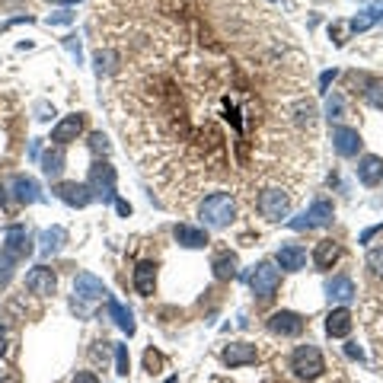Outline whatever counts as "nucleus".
Instances as JSON below:
<instances>
[{
	"label": "nucleus",
	"mask_w": 383,
	"mask_h": 383,
	"mask_svg": "<svg viewBox=\"0 0 383 383\" xmlns=\"http://www.w3.org/2000/svg\"><path fill=\"white\" fill-rule=\"evenodd\" d=\"M29 252H32V237H29V230L22 227V223L7 227V233H4V243H0V287L13 278L16 265H20L22 259L29 256Z\"/></svg>",
	"instance_id": "nucleus-1"
},
{
	"label": "nucleus",
	"mask_w": 383,
	"mask_h": 383,
	"mask_svg": "<svg viewBox=\"0 0 383 383\" xmlns=\"http://www.w3.org/2000/svg\"><path fill=\"white\" fill-rule=\"evenodd\" d=\"M42 188H39V182L32 179V176H10V179L0 182V208L4 211H13V208H22V205H35L42 202Z\"/></svg>",
	"instance_id": "nucleus-2"
},
{
	"label": "nucleus",
	"mask_w": 383,
	"mask_h": 383,
	"mask_svg": "<svg viewBox=\"0 0 383 383\" xmlns=\"http://www.w3.org/2000/svg\"><path fill=\"white\" fill-rule=\"evenodd\" d=\"M198 217H202L205 227H214V230L230 227L233 217H237V198L230 195V192H211V195L198 205Z\"/></svg>",
	"instance_id": "nucleus-3"
},
{
	"label": "nucleus",
	"mask_w": 383,
	"mask_h": 383,
	"mask_svg": "<svg viewBox=\"0 0 383 383\" xmlns=\"http://www.w3.org/2000/svg\"><path fill=\"white\" fill-rule=\"evenodd\" d=\"M287 370H291L297 380H320L323 374H326V358H323V351L316 349V345H297V349L287 355Z\"/></svg>",
	"instance_id": "nucleus-4"
},
{
	"label": "nucleus",
	"mask_w": 383,
	"mask_h": 383,
	"mask_svg": "<svg viewBox=\"0 0 383 383\" xmlns=\"http://www.w3.org/2000/svg\"><path fill=\"white\" fill-rule=\"evenodd\" d=\"M291 205H294V192H287L281 186H265L256 195V211L265 221H285L291 214Z\"/></svg>",
	"instance_id": "nucleus-5"
},
{
	"label": "nucleus",
	"mask_w": 383,
	"mask_h": 383,
	"mask_svg": "<svg viewBox=\"0 0 383 383\" xmlns=\"http://www.w3.org/2000/svg\"><path fill=\"white\" fill-rule=\"evenodd\" d=\"M278 287H281V272L272 262H259L256 268H252L249 291H252V297H256L259 304H268V300L278 294Z\"/></svg>",
	"instance_id": "nucleus-6"
},
{
	"label": "nucleus",
	"mask_w": 383,
	"mask_h": 383,
	"mask_svg": "<svg viewBox=\"0 0 383 383\" xmlns=\"http://www.w3.org/2000/svg\"><path fill=\"white\" fill-rule=\"evenodd\" d=\"M105 297H109V291H105V285L96 278V275L80 272L74 278V306L80 310V313H90L86 304H96V300H105Z\"/></svg>",
	"instance_id": "nucleus-7"
},
{
	"label": "nucleus",
	"mask_w": 383,
	"mask_h": 383,
	"mask_svg": "<svg viewBox=\"0 0 383 383\" xmlns=\"http://www.w3.org/2000/svg\"><path fill=\"white\" fill-rule=\"evenodd\" d=\"M86 186H90L93 198H99V202H112L115 198V167L105 160H96L90 167V179H86Z\"/></svg>",
	"instance_id": "nucleus-8"
},
{
	"label": "nucleus",
	"mask_w": 383,
	"mask_h": 383,
	"mask_svg": "<svg viewBox=\"0 0 383 383\" xmlns=\"http://www.w3.org/2000/svg\"><path fill=\"white\" fill-rule=\"evenodd\" d=\"M332 221H335V205L329 202V198H316L304 214L294 217L291 227L294 230H316V227H329Z\"/></svg>",
	"instance_id": "nucleus-9"
},
{
	"label": "nucleus",
	"mask_w": 383,
	"mask_h": 383,
	"mask_svg": "<svg viewBox=\"0 0 383 383\" xmlns=\"http://www.w3.org/2000/svg\"><path fill=\"white\" fill-rule=\"evenodd\" d=\"M361 147H364V141H361V131H358V128H349V125L332 128V150L339 153V157L351 160V157L361 153Z\"/></svg>",
	"instance_id": "nucleus-10"
},
{
	"label": "nucleus",
	"mask_w": 383,
	"mask_h": 383,
	"mask_svg": "<svg viewBox=\"0 0 383 383\" xmlns=\"http://www.w3.org/2000/svg\"><path fill=\"white\" fill-rule=\"evenodd\" d=\"M223 364H227L230 370H237V368H249V364L259 361V349L252 345V342H230L227 349L221 351Z\"/></svg>",
	"instance_id": "nucleus-11"
},
{
	"label": "nucleus",
	"mask_w": 383,
	"mask_h": 383,
	"mask_svg": "<svg viewBox=\"0 0 383 383\" xmlns=\"http://www.w3.org/2000/svg\"><path fill=\"white\" fill-rule=\"evenodd\" d=\"M58 287V275L51 272L48 265H35L32 272L26 275V291L35 294V297H51Z\"/></svg>",
	"instance_id": "nucleus-12"
},
{
	"label": "nucleus",
	"mask_w": 383,
	"mask_h": 383,
	"mask_svg": "<svg viewBox=\"0 0 383 383\" xmlns=\"http://www.w3.org/2000/svg\"><path fill=\"white\" fill-rule=\"evenodd\" d=\"M55 198H61L70 208H86L93 202V192L86 182H58L55 186Z\"/></svg>",
	"instance_id": "nucleus-13"
},
{
	"label": "nucleus",
	"mask_w": 383,
	"mask_h": 383,
	"mask_svg": "<svg viewBox=\"0 0 383 383\" xmlns=\"http://www.w3.org/2000/svg\"><path fill=\"white\" fill-rule=\"evenodd\" d=\"M306 326V320L300 313H294V310H278V313L268 320V329H272L275 335H285V339H294V335H300Z\"/></svg>",
	"instance_id": "nucleus-14"
},
{
	"label": "nucleus",
	"mask_w": 383,
	"mask_h": 383,
	"mask_svg": "<svg viewBox=\"0 0 383 383\" xmlns=\"http://www.w3.org/2000/svg\"><path fill=\"white\" fill-rule=\"evenodd\" d=\"M326 297L329 304H351L358 297V287L351 281V275H332L326 281Z\"/></svg>",
	"instance_id": "nucleus-15"
},
{
	"label": "nucleus",
	"mask_w": 383,
	"mask_h": 383,
	"mask_svg": "<svg viewBox=\"0 0 383 383\" xmlns=\"http://www.w3.org/2000/svg\"><path fill=\"white\" fill-rule=\"evenodd\" d=\"M84 115L80 112H74V115H67V119H61L55 128H51V141H55L58 147H64V144H70V141H77L80 138V131H84Z\"/></svg>",
	"instance_id": "nucleus-16"
},
{
	"label": "nucleus",
	"mask_w": 383,
	"mask_h": 383,
	"mask_svg": "<svg viewBox=\"0 0 383 383\" xmlns=\"http://www.w3.org/2000/svg\"><path fill=\"white\" fill-rule=\"evenodd\" d=\"M173 237H176V243L186 246V249H205V246L211 243L208 230H205V227H192V223H176Z\"/></svg>",
	"instance_id": "nucleus-17"
},
{
	"label": "nucleus",
	"mask_w": 383,
	"mask_h": 383,
	"mask_svg": "<svg viewBox=\"0 0 383 383\" xmlns=\"http://www.w3.org/2000/svg\"><path fill=\"white\" fill-rule=\"evenodd\" d=\"M275 262H278L285 272H300V268H306V249L300 243H285L275 252Z\"/></svg>",
	"instance_id": "nucleus-18"
},
{
	"label": "nucleus",
	"mask_w": 383,
	"mask_h": 383,
	"mask_svg": "<svg viewBox=\"0 0 383 383\" xmlns=\"http://www.w3.org/2000/svg\"><path fill=\"white\" fill-rule=\"evenodd\" d=\"M134 291L141 297H150L157 291V262H138V268H134Z\"/></svg>",
	"instance_id": "nucleus-19"
},
{
	"label": "nucleus",
	"mask_w": 383,
	"mask_h": 383,
	"mask_svg": "<svg viewBox=\"0 0 383 383\" xmlns=\"http://www.w3.org/2000/svg\"><path fill=\"white\" fill-rule=\"evenodd\" d=\"M64 243H67V230L64 227H45L42 237H39V252H42V259H48V256H55V252H61Z\"/></svg>",
	"instance_id": "nucleus-20"
},
{
	"label": "nucleus",
	"mask_w": 383,
	"mask_h": 383,
	"mask_svg": "<svg viewBox=\"0 0 383 383\" xmlns=\"http://www.w3.org/2000/svg\"><path fill=\"white\" fill-rule=\"evenodd\" d=\"M358 179H361V186H377L383 179V160L377 153H364L358 160Z\"/></svg>",
	"instance_id": "nucleus-21"
},
{
	"label": "nucleus",
	"mask_w": 383,
	"mask_h": 383,
	"mask_svg": "<svg viewBox=\"0 0 383 383\" xmlns=\"http://www.w3.org/2000/svg\"><path fill=\"white\" fill-rule=\"evenodd\" d=\"M351 326H355V316H351V310H345V306H339V310H332V313L326 316V332L332 335V339H345V335L351 332Z\"/></svg>",
	"instance_id": "nucleus-22"
},
{
	"label": "nucleus",
	"mask_w": 383,
	"mask_h": 383,
	"mask_svg": "<svg viewBox=\"0 0 383 383\" xmlns=\"http://www.w3.org/2000/svg\"><path fill=\"white\" fill-rule=\"evenodd\" d=\"M285 374H287L285 380H275V377H265L262 383H351L349 377L342 374V370H332V377H329V370H326V374H323L320 380H297V377H294L291 370H285ZM208 383H230V380H227V377H211Z\"/></svg>",
	"instance_id": "nucleus-23"
},
{
	"label": "nucleus",
	"mask_w": 383,
	"mask_h": 383,
	"mask_svg": "<svg viewBox=\"0 0 383 383\" xmlns=\"http://www.w3.org/2000/svg\"><path fill=\"white\" fill-rule=\"evenodd\" d=\"M342 259V246L335 240H320L313 249V265L316 268H332L335 262Z\"/></svg>",
	"instance_id": "nucleus-24"
},
{
	"label": "nucleus",
	"mask_w": 383,
	"mask_h": 383,
	"mask_svg": "<svg viewBox=\"0 0 383 383\" xmlns=\"http://www.w3.org/2000/svg\"><path fill=\"white\" fill-rule=\"evenodd\" d=\"M64 163H67V153H64V147H51V150L42 153V173L48 176V179H58V176L64 173Z\"/></svg>",
	"instance_id": "nucleus-25"
},
{
	"label": "nucleus",
	"mask_w": 383,
	"mask_h": 383,
	"mask_svg": "<svg viewBox=\"0 0 383 383\" xmlns=\"http://www.w3.org/2000/svg\"><path fill=\"white\" fill-rule=\"evenodd\" d=\"M211 268H214V278L217 281H230L233 275H237V256H233L230 249L217 252L214 262H211Z\"/></svg>",
	"instance_id": "nucleus-26"
},
{
	"label": "nucleus",
	"mask_w": 383,
	"mask_h": 383,
	"mask_svg": "<svg viewBox=\"0 0 383 383\" xmlns=\"http://www.w3.org/2000/svg\"><path fill=\"white\" fill-rule=\"evenodd\" d=\"M109 316L115 320V326H119L125 335H134V313L128 310L125 304H119V300H109Z\"/></svg>",
	"instance_id": "nucleus-27"
},
{
	"label": "nucleus",
	"mask_w": 383,
	"mask_h": 383,
	"mask_svg": "<svg viewBox=\"0 0 383 383\" xmlns=\"http://www.w3.org/2000/svg\"><path fill=\"white\" fill-rule=\"evenodd\" d=\"M374 109H383V80H368V90H361Z\"/></svg>",
	"instance_id": "nucleus-28"
},
{
	"label": "nucleus",
	"mask_w": 383,
	"mask_h": 383,
	"mask_svg": "<svg viewBox=\"0 0 383 383\" xmlns=\"http://www.w3.org/2000/svg\"><path fill=\"white\" fill-rule=\"evenodd\" d=\"M128 368H131V361H128V349L125 345H115V374L128 377Z\"/></svg>",
	"instance_id": "nucleus-29"
},
{
	"label": "nucleus",
	"mask_w": 383,
	"mask_h": 383,
	"mask_svg": "<svg viewBox=\"0 0 383 383\" xmlns=\"http://www.w3.org/2000/svg\"><path fill=\"white\" fill-rule=\"evenodd\" d=\"M342 112H345V99H342L339 93H332V96L326 99V115L329 119H342Z\"/></svg>",
	"instance_id": "nucleus-30"
},
{
	"label": "nucleus",
	"mask_w": 383,
	"mask_h": 383,
	"mask_svg": "<svg viewBox=\"0 0 383 383\" xmlns=\"http://www.w3.org/2000/svg\"><path fill=\"white\" fill-rule=\"evenodd\" d=\"M144 368H147V374H160V368H163V355L160 351H147L144 355Z\"/></svg>",
	"instance_id": "nucleus-31"
},
{
	"label": "nucleus",
	"mask_w": 383,
	"mask_h": 383,
	"mask_svg": "<svg viewBox=\"0 0 383 383\" xmlns=\"http://www.w3.org/2000/svg\"><path fill=\"white\" fill-rule=\"evenodd\" d=\"M368 268L374 275H383V246H377V249L368 252Z\"/></svg>",
	"instance_id": "nucleus-32"
},
{
	"label": "nucleus",
	"mask_w": 383,
	"mask_h": 383,
	"mask_svg": "<svg viewBox=\"0 0 383 383\" xmlns=\"http://www.w3.org/2000/svg\"><path fill=\"white\" fill-rule=\"evenodd\" d=\"M90 147L96 153H109V138H105L103 131H96V134H90Z\"/></svg>",
	"instance_id": "nucleus-33"
},
{
	"label": "nucleus",
	"mask_w": 383,
	"mask_h": 383,
	"mask_svg": "<svg viewBox=\"0 0 383 383\" xmlns=\"http://www.w3.org/2000/svg\"><path fill=\"white\" fill-rule=\"evenodd\" d=\"M51 115H55V109H51L48 103H39V105H35V119H39V122H48Z\"/></svg>",
	"instance_id": "nucleus-34"
},
{
	"label": "nucleus",
	"mask_w": 383,
	"mask_h": 383,
	"mask_svg": "<svg viewBox=\"0 0 383 383\" xmlns=\"http://www.w3.org/2000/svg\"><path fill=\"white\" fill-rule=\"evenodd\" d=\"M70 383H99V377L93 374V370H77L74 380H70Z\"/></svg>",
	"instance_id": "nucleus-35"
},
{
	"label": "nucleus",
	"mask_w": 383,
	"mask_h": 383,
	"mask_svg": "<svg viewBox=\"0 0 383 383\" xmlns=\"http://www.w3.org/2000/svg\"><path fill=\"white\" fill-rule=\"evenodd\" d=\"M70 20H74V13H70V10H61V13L48 16V22H55V26H64V22H70Z\"/></svg>",
	"instance_id": "nucleus-36"
},
{
	"label": "nucleus",
	"mask_w": 383,
	"mask_h": 383,
	"mask_svg": "<svg viewBox=\"0 0 383 383\" xmlns=\"http://www.w3.org/2000/svg\"><path fill=\"white\" fill-rule=\"evenodd\" d=\"M345 351H349V358H355V361H364V351L358 349V342H349V345H345Z\"/></svg>",
	"instance_id": "nucleus-37"
},
{
	"label": "nucleus",
	"mask_w": 383,
	"mask_h": 383,
	"mask_svg": "<svg viewBox=\"0 0 383 383\" xmlns=\"http://www.w3.org/2000/svg\"><path fill=\"white\" fill-rule=\"evenodd\" d=\"M332 80H335V70H326V74L320 77V86H323V90H326V86L332 84Z\"/></svg>",
	"instance_id": "nucleus-38"
},
{
	"label": "nucleus",
	"mask_w": 383,
	"mask_h": 383,
	"mask_svg": "<svg viewBox=\"0 0 383 383\" xmlns=\"http://www.w3.org/2000/svg\"><path fill=\"white\" fill-rule=\"evenodd\" d=\"M115 208H119V214H131V205H128V202H122V198H119V202H115Z\"/></svg>",
	"instance_id": "nucleus-39"
},
{
	"label": "nucleus",
	"mask_w": 383,
	"mask_h": 383,
	"mask_svg": "<svg viewBox=\"0 0 383 383\" xmlns=\"http://www.w3.org/2000/svg\"><path fill=\"white\" fill-rule=\"evenodd\" d=\"M4 351H7V332L0 329V355H4Z\"/></svg>",
	"instance_id": "nucleus-40"
},
{
	"label": "nucleus",
	"mask_w": 383,
	"mask_h": 383,
	"mask_svg": "<svg viewBox=\"0 0 383 383\" xmlns=\"http://www.w3.org/2000/svg\"><path fill=\"white\" fill-rule=\"evenodd\" d=\"M51 4H74V0H51Z\"/></svg>",
	"instance_id": "nucleus-41"
},
{
	"label": "nucleus",
	"mask_w": 383,
	"mask_h": 383,
	"mask_svg": "<svg viewBox=\"0 0 383 383\" xmlns=\"http://www.w3.org/2000/svg\"><path fill=\"white\" fill-rule=\"evenodd\" d=\"M167 383H179V377H169V380Z\"/></svg>",
	"instance_id": "nucleus-42"
}]
</instances>
